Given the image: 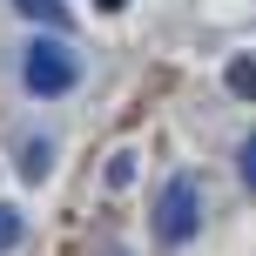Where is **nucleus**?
Segmentation results:
<instances>
[{"mask_svg": "<svg viewBox=\"0 0 256 256\" xmlns=\"http://www.w3.org/2000/svg\"><path fill=\"white\" fill-rule=\"evenodd\" d=\"M94 7H102V14H115V7H128V0H94Z\"/></svg>", "mask_w": 256, "mask_h": 256, "instance_id": "nucleus-9", "label": "nucleus"}, {"mask_svg": "<svg viewBox=\"0 0 256 256\" xmlns=\"http://www.w3.org/2000/svg\"><path fill=\"white\" fill-rule=\"evenodd\" d=\"M14 7H20L27 20H40V27H54V34H68V27H74V14H68L61 0H14Z\"/></svg>", "mask_w": 256, "mask_h": 256, "instance_id": "nucleus-4", "label": "nucleus"}, {"mask_svg": "<svg viewBox=\"0 0 256 256\" xmlns=\"http://www.w3.org/2000/svg\"><path fill=\"white\" fill-rule=\"evenodd\" d=\"M230 94L256 102V61H230Z\"/></svg>", "mask_w": 256, "mask_h": 256, "instance_id": "nucleus-6", "label": "nucleus"}, {"mask_svg": "<svg viewBox=\"0 0 256 256\" xmlns=\"http://www.w3.org/2000/svg\"><path fill=\"white\" fill-rule=\"evenodd\" d=\"M236 168H243V189L256 196V135H243V148H236Z\"/></svg>", "mask_w": 256, "mask_h": 256, "instance_id": "nucleus-7", "label": "nucleus"}, {"mask_svg": "<svg viewBox=\"0 0 256 256\" xmlns=\"http://www.w3.org/2000/svg\"><path fill=\"white\" fill-rule=\"evenodd\" d=\"M20 236H27V222H20V209H14V202H0V256H7L14 243H20Z\"/></svg>", "mask_w": 256, "mask_h": 256, "instance_id": "nucleus-5", "label": "nucleus"}, {"mask_svg": "<svg viewBox=\"0 0 256 256\" xmlns=\"http://www.w3.org/2000/svg\"><path fill=\"white\" fill-rule=\"evenodd\" d=\"M196 230H202V189H196V176H168L155 196V243L182 250Z\"/></svg>", "mask_w": 256, "mask_h": 256, "instance_id": "nucleus-1", "label": "nucleus"}, {"mask_svg": "<svg viewBox=\"0 0 256 256\" xmlns=\"http://www.w3.org/2000/svg\"><path fill=\"white\" fill-rule=\"evenodd\" d=\"M20 81H27V94L54 102V94H68V88L81 81V54L68 48V40H34L27 61H20Z\"/></svg>", "mask_w": 256, "mask_h": 256, "instance_id": "nucleus-2", "label": "nucleus"}, {"mask_svg": "<svg viewBox=\"0 0 256 256\" xmlns=\"http://www.w3.org/2000/svg\"><path fill=\"white\" fill-rule=\"evenodd\" d=\"M48 168H54V142L27 135V142H20V176H27V182H48Z\"/></svg>", "mask_w": 256, "mask_h": 256, "instance_id": "nucleus-3", "label": "nucleus"}, {"mask_svg": "<svg viewBox=\"0 0 256 256\" xmlns=\"http://www.w3.org/2000/svg\"><path fill=\"white\" fill-rule=\"evenodd\" d=\"M108 182H115V189H128V182H135V162H128V155H115V162H108Z\"/></svg>", "mask_w": 256, "mask_h": 256, "instance_id": "nucleus-8", "label": "nucleus"}]
</instances>
